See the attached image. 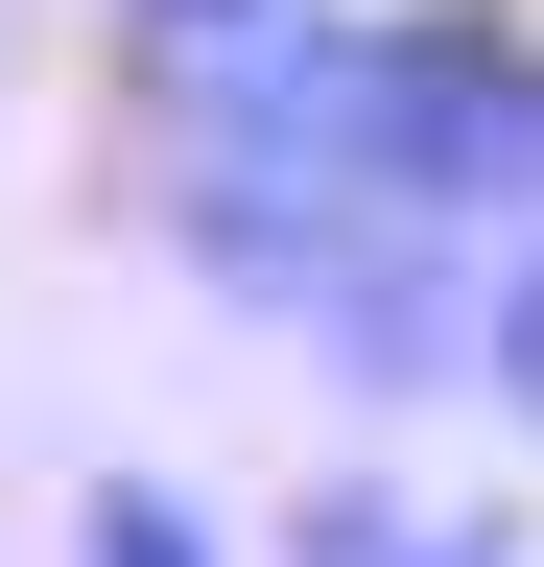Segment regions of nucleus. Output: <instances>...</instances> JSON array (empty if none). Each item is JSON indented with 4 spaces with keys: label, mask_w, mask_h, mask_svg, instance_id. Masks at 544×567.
I'll return each instance as SVG.
<instances>
[{
    "label": "nucleus",
    "mask_w": 544,
    "mask_h": 567,
    "mask_svg": "<svg viewBox=\"0 0 544 567\" xmlns=\"http://www.w3.org/2000/svg\"><path fill=\"white\" fill-rule=\"evenodd\" d=\"M450 402H497L521 450H544V237H497V260H473V354H450Z\"/></svg>",
    "instance_id": "obj_1"
},
{
    "label": "nucleus",
    "mask_w": 544,
    "mask_h": 567,
    "mask_svg": "<svg viewBox=\"0 0 544 567\" xmlns=\"http://www.w3.org/2000/svg\"><path fill=\"white\" fill-rule=\"evenodd\" d=\"M72 567H237V544L189 520L166 473H95V496H72Z\"/></svg>",
    "instance_id": "obj_2"
},
{
    "label": "nucleus",
    "mask_w": 544,
    "mask_h": 567,
    "mask_svg": "<svg viewBox=\"0 0 544 567\" xmlns=\"http://www.w3.org/2000/svg\"><path fill=\"white\" fill-rule=\"evenodd\" d=\"M260 24H308V0H119V71H214V48H260Z\"/></svg>",
    "instance_id": "obj_3"
},
{
    "label": "nucleus",
    "mask_w": 544,
    "mask_h": 567,
    "mask_svg": "<svg viewBox=\"0 0 544 567\" xmlns=\"http://www.w3.org/2000/svg\"><path fill=\"white\" fill-rule=\"evenodd\" d=\"M402 567H521V544H473V520H402Z\"/></svg>",
    "instance_id": "obj_4"
}]
</instances>
